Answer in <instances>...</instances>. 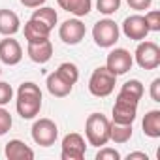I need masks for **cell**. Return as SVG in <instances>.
<instances>
[{"instance_id": "6da1fadb", "label": "cell", "mask_w": 160, "mask_h": 160, "mask_svg": "<svg viewBox=\"0 0 160 160\" xmlns=\"http://www.w3.org/2000/svg\"><path fill=\"white\" fill-rule=\"evenodd\" d=\"M17 113L23 119H34L42 109V91L36 83L27 81L17 91V102H15Z\"/></svg>"}, {"instance_id": "7a4b0ae2", "label": "cell", "mask_w": 160, "mask_h": 160, "mask_svg": "<svg viewBox=\"0 0 160 160\" xmlns=\"http://www.w3.org/2000/svg\"><path fill=\"white\" fill-rule=\"evenodd\" d=\"M109 121L102 113H91L85 122V136L87 141L94 147H104L109 141Z\"/></svg>"}, {"instance_id": "3957f363", "label": "cell", "mask_w": 160, "mask_h": 160, "mask_svg": "<svg viewBox=\"0 0 160 160\" xmlns=\"http://www.w3.org/2000/svg\"><path fill=\"white\" fill-rule=\"evenodd\" d=\"M115 85H117V75L111 73L106 66L96 68L89 79V91L92 96H98V98L109 96L115 91Z\"/></svg>"}, {"instance_id": "277c9868", "label": "cell", "mask_w": 160, "mask_h": 160, "mask_svg": "<svg viewBox=\"0 0 160 160\" xmlns=\"http://www.w3.org/2000/svg\"><path fill=\"white\" fill-rule=\"evenodd\" d=\"M138 104H139L138 98H134L126 92H119L115 106H113V122L132 124L138 115Z\"/></svg>"}, {"instance_id": "5b68a950", "label": "cell", "mask_w": 160, "mask_h": 160, "mask_svg": "<svg viewBox=\"0 0 160 160\" xmlns=\"http://www.w3.org/2000/svg\"><path fill=\"white\" fill-rule=\"evenodd\" d=\"M119 25L111 19H102L92 28V38L98 47H113L119 40Z\"/></svg>"}, {"instance_id": "8992f818", "label": "cell", "mask_w": 160, "mask_h": 160, "mask_svg": "<svg viewBox=\"0 0 160 160\" xmlns=\"http://www.w3.org/2000/svg\"><path fill=\"white\" fill-rule=\"evenodd\" d=\"M136 62L139 64V68L143 70H154L160 66V47L154 42H141L136 47Z\"/></svg>"}, {"instance_id": "52a82bcc", "label": "cell", "mask_w": 160, "mask_h": 160, "mask_svg": "<svg viewBox=\"0 0 160 160\" xmlns=\"http://www.w3.org/2000/svg\"><path fill=\"white\" fill-rule=\"evenodd\" d=\"M58 138V128L51 119H38L32 124V139L42 147H51Z\"/></svg>"}, {"instance_id": "ba28073f", "label": "cell", "mask_w": 160, "mask_h": 160, "mask_svg": "<svg viewBox=\"0 0 160 160\" xmlns=\"http://www.w3.org/2000/svg\"><path fill=\"white\" fill-rule=\"evenodd\" d=\"M85 151H87V145H85V138L77 132H72V134H66L64 139H62V160H83L85 158Z\"/></svg>"}, {"instance_id": "9c48e42d", "label": "cell", "mask_w": 160, "mask_h": 160, "mask_svg": "<svg viewBox=\"0 0 160 160\" xmlns=\"http://www.w3.org/2000/svg\"><path fill=\"white\" fill-rule=\"evenodd\" d=\"M132 64H134V58L130 55V51L119 47V49H113L109 55H108V60H106V68L115 73L117 77L126 73L128 70H132Z\"/></svg>"}, {"instance_id": "30bf717a", "label": "cell", "mask_w": 160, "mask_h": 160, "mask_svg": "<svg viewBox=\"0 0 160 160\" xmlns=\"http://www.w3.org/2000/svg\"><path fill=\"white\" fill-rule=\"evenodd\" d=\"M85 34H87V28H85V25L79 19H68L58 28L60 40L64 43H68V45H77L79 42L85 38Z\"/></svg>"}, {"instance_id": "8fae6325", "label": "cell", "mask_w": 160, "mask_h": 160, "mask_svg": "<svg viewBox=\"0 0 160 160\" xmlns=\"http://www.w3.org/2000/svg\"><path fill=\"white\" fill-rule=\"evenodd\" d=\"M122 32L128 40H134V42H141L147 38L149 34V27L145 23V17L143 15H130L124 19L122 23Z\"/></svg>"}, {"instance_id": "7c38bea8", "label": "cell", "mask_w": 160, "mask_h": 160, "mask_svg": "<svg viewBox=\"0 0 160 160\" xmlns=\"http://www.w3.org/2000/svg\"><path fill=\"white\" fill-rule=\"evenodd\" d=\"M23 58V49H21V43L13 38H4L0 40V60L8 66H15L19 64Z\"/></svg>"}, {"instance_id": "4fadbf2b", "label": "cell", "mask_w": 160, "mask_h": 160, "mask_svg": "<svg viewBox=\"0 0 160 160\" xmlns=\"http://www.w3.org/2000/svg\"><path fill=\"white\" fill-rule=\"evenodd\" d=\"M28 57L32 62L36 64H45L51 60L53 57V43L51 40H43V42H36V43H28V49H27Z\"/></svg>"}, {"instance_id": "5bb4252c", "label": "cell", "mask_w": 160, "mask_h": 160, "mask_svg": "<svg viewBox=\"0 0 160 160\" xmlns=\"http://www.w3.org/2000/svg\"><path fill=\"white\" fill-rule=\"evenodd\" d=\"M4 154L8 160H32L34 151L21 139H10L4 147Z\"/></svg>"}, {"instance_id": "9a60e30c", "label": "cell", "mask_w": 160, "mask_h": 160, "mask_svg": "<svg viewBox=\"0 0 160 160\" xmlns=\"http://www.w3.org/2000/svg\"><path fill=\"white\" fill-rule=\"evenodd\" d=\"M21 28V21L15 12L12 10H0V34L2 36H13Z\"/></svg>"}, {"instance_id": "2e32d148", "label": "cell", "mask_w": 160, "mask_h": 160, "mask_svg": "<svg viewBox=\"0 0 160 160\" xmlns=\"http://www.w3.org/2000/svg\"><path fill=\"white\" fill-rule=\"evenodd\" d=\"M49 34H51V30H49L45 25H42V23H38V21H34V19H28V21L25 23V38H27L28 43L43 42V40L49 38Z\"/></svg>"}, {"instance_id": "e0dca14e", "label": "cell", "mask_w": 160, "mask_h": 160, "mask_svg": "<svg viewBox=\"0 0 160 160\" xmlns=\"http://www.w3.org/2000/svg\"><path fill=\"white\" fill-rule=\"evenodd\" d=\"M64 12L73 13L75 17H85L92 10V0H57Z\"/></svg>"}, {"instance_id": "ac0fdd59", "label": "cell", "mask_w": 160, "mask_h": 160, "mask_svg": "<svg viewBox=\"0 0 160 160\" xmlns=\"http://www.w3.org/2000/svg\"><path fill=\"white\" fill-rule=\"evenodd\" d=\"M72 87H73V85L66 83L57 72H53V73L47 75V91H49L53 96H57V98H64V96H68V94L72 92Z\"/></svg>"}, {"instance_id": "d6986e66", "label": "cell", "mask_w": 160, "mask_h": 160, "mask_svg": "<svg viewBox=\"0 0 160 160\" xmlns=\"http://www.w3.org/2000/svg\"><path fill=\"white\" fill-rule=\"evenodd\" d=\"M143 134L149 138H160V111L151 109L143 119Z\"/></svg>"}, {"instance_id": "ffe728a7", "label": "cell", "mask_w": 160, "mask_h": 160, "mask_svg": "<svg viewBox=\"0 0 160 160\" xmlns=\"http://www.w3.org/2000/svg\"><path fill=\"white\" fill-rule=\"evenodd\" d=\"M30 19H34V21H38V23L45 25L49 30H53V28H55V25H57V21H58V15H57V12H55L53 8L40 6L38 10H34V13H32V17H30Z\"/></svg>"}, {"instance_id": "44dd1931", "label": "cell", "mask_w": 160, "mask_h": 160, "mask_svg": "<svg viewBox=\"0 0 160 160\" xmlns=\"http://www.w3.org/2000/svg\"><path fill=\"white\" fill-rule=\"evenodd\" d=\"M132 138V124H121V122H113L109 124V139L115 143H126Z\"/></svg>"}, {"instance_id": "7402d4cb", "label": "cell", "mask_w": 160, "mask_h": 160, "mask_svg": "<svg viewBox=\"0 0 160 160\" xmlns=\"http://www.w3.org/2000/svg\"><path fill=\"white\" fill-rule=\"evenodd\" d=\"M55 72L64 79L66 83H70V85H75L77 79H79V70H77V66L73 62H62Z\"/></svg>"}, {"instance_id": "603a6c76", "label": "cell", "mask_w": 160, "mask_h": 160, "mask_svg": "<svg viewBox=\"0 0 160 160\" xmlns=\"http://www.w3.org/2000/svg\"><path fill=\"white\" fill-rule=\"evenodd\" d=\"M121 92H126V94L141 100V96H143V85H141V81H138V79H130V81H126L121 87Z\"/></svg>"}, {"instance_id": "cb8c5ba5", "label": "cell", "mask_w": 160, "mask_h": 160, "mask_svg": "<svg viewBox=\"0 0 160 160\" xmlns=\"http://www.w3.org/2000/svg\"><path fill=\"white\" fill-rule=\"evenodd\" d=\"M121 8V0H96V10L104 15H113Z\"/></svg>"}, {"instance_id": "d4e9b609", "label": "cell", "mask_w": 160, "mask_h": 160, "mask_svg": "<svg viewBox=\"0 0 160 160\" xmlns=\"http://www.w3.org/2000/svg\"><path fill=\"white\" fill-rule=\"evenodd\" d=\"M143 17H145L147 27H149V32H158L160 30V12L158 10H152V12L145 13Z\"/></svg>"}, {"instance_id": "484cf974", "label": "cell", "mask_w": 160, "mask_h": 160, "mask_svg": "<svg viewBox=\"0 0 160 160\" xmlns=\"http://www.w3.org/2000/svg\"><path fill=\"white\" fill-rule=\"evenodd\" d=\"M12 115H10V111H6L2 106H0V136H4V134H8L10 132V128H12Z\"/></svg>"}, {"instance_id": "4316f807", "label": "cell", "mask_w": 160, "mask_h": 160, "mask_svg": "<svg viewBox=\"0 0 160 160\" xmlns=\"http://www.w3.org/2000/svg\"><path fill=\"white\" fill-rule=\"evenodd\" d=\"M13 98V89L6 81H0V106H6Z\"/></svg>"}, {"instance_id": "83f0119b", "label": "cell", "mask_w": 160, "mask_h": 160, "mask_svg": "<svg viewBox=\"0 0 160 160\" xmlns=\"http://www.w3.org/2000/svg\"><path fill=\"white\" fill-rule=\"evenodd\" d=\"M96 160H121V154L111 147H102L96 154Z\"/></svg>"}, {"instance_id": "f1b7e54d", "label": "cell", "mask_w": 160, "mask_h": 160, "mask_svg": "<svg viewBox=\"0 0 160 160\" xmlns=\"http://www.w3.org/2000/svg\"><path fill=\"white\" fill-rule=\"evenodd\" d=\"M128 6L136 12H143V10H149L151 4H152V0H126Z\"/></svg>"}, {"instance_id": "f546056e", "label": "cell", "mask_w": 160, "mask_h": 160, "mask_svg": "<svg viewBox=\"0 0 160 160\" xmlns=\"http://www.w3.org/2000/svg\"><path fill=\"white\" fill-rule=\"evenodd\" d=\"M151 98L154 102H160V79L158 77L151 83Z\"/></svg>"}, {"instance_id": "4dcf8cb0", "label": "cell", "mask_w": 160, "mask_h": 160, "mask_svg": "<svg viewBox=\"0 0 160 160\" xmlns=\"http://www.w3.org/2000/svg\"><path fill=\"white\" fill-rule=\"evenodd\" d=\"M21 4L27 8H40L45 4V0H21Z\"/></svg>"}, {"instance_id": "1f68e13d", "label": "cell", "mask_w": 160, "mask_h": 160, "mask_svg": "<svg viewBox=\"0 0 160 160\" xmlns=\"http://www.w3.org/2000/svg\"><path fill=\"white\" fill-rule=\"evenodd\" d=\"M126 158H128V160H136V158H139V160H149V156H147L145 152H130Z\"/></svg>"}]
</instances>
